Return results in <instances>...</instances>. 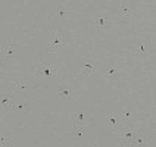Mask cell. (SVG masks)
Returning a JSON list of instances; mask_svg holds the SVG:
<instances>
[{"label":"cell","instance_id":"cell-1","mask_svg":"<svg viewBox=\"0 0 156 147\" xmlns=\"http://www.w3.org/2000/svg\"><path fill=\"white\" fill-rule=\"evenodd\" d=\"M116 131L119 134V137H118V144L119 146H133L134 140L141 134L139 127L131 125L130 122H124Z\"/></svg>","mask_w":156,"mask_h":147},{"label":"cell","instance_id":"cell-2","mask_svg":"<svg viewBox=\"0 0 156 147\" xmlns=\"http://www.w3.org/2000/svg\"><path fill=\"white\" fill-rule=\"evenodd\" d=\"M61 43H62V38L58 35V33H56L55 30L49 31V38H47V46H49V50H50V52H56Z\"/></svg>","mask_w":156,"mask_h":147},{"label":"cell","instance_id":"cell-3","mask_svg":"<svg viewBox=\"0 0 156 147\" xmlns=\"http://www.w3.org/2000/svg\"><path fill=\"white\" fill-rule=\"evenodd\" d=\"M13 47H12V43L8 41V43L2 44V54H0V58H2V63H8L10 59H12V56H13Z\"/></svg>","mask_w":156,"mask_h":147},{"label":"cell","instance_id":"cell-4","mask_svg":"<svg viewBox=\"0 0 156 147\" xmlns=\"http://www.w3.org/2000/svg\"><path fill=\"white\" fill-rule=\"evenodd\" d=\"M58 69H59L58 66H38V68H35L34 74L35 75H41L44 78H50L58 72Z\"/></svg>","mask_w":156,"mask_h":147},{"label":"cell","instance_id":"cell-5","mask_svg":"<svg viewBox=\"0 0 156 147\" xmlns=\"http://www.w3.org/2000/svg\"><path fill=\"white\" fill-rule=\"evenodd\" d=\"M106 121H108V124H111V125H112L113 130H118V128L122 125V122H124L119 113H113V112L106 115Z\"/></svg>","mask_w":156,"mask_h":147},{"label":"cell","instance_id":"cell-6","mask_svg":"<svg viewBox=\"0 0 156 147\" xmlns=\"http://www.w3.org/2000/svg\"><path fill=\"white\" fill-rule=\"evenodd\" d=\"M28 102L27 100H13V103L10 106L9 112H21V110H27Z\"/></svg>","mask_w":156,"mask_h":147},{"label":"cell","instance_id":"cell-7","mask_svg":"<svg viewBox=\"0 0 156 147\" xmlns=\"http://www.w3.org/2000/svg\"><path fill=\"white\" fill-rule=\"evenodd\" d=\"M12 90H22V91H27L30 90V86L27 84L22 78H15L12 81Z\"/></svg>","mask_w":156,"mask_h":147},{"label":"cell","instance_id":"cell-8","mask_svg":"<svg viewBox=\"0 0 156 147\" xmlns=\"http://www.w3.org/2000/svg\"><path fill=\"white\" fill-rule=\"evenodd\" d=\"M84 113L83 110H75L72 112V125H84Z\"/></svg>","mask_w":156,"mask_h":147},{"label":"cell","instance_id":"cell-9","mask_svg":"<svg viewBox=\"0 0 156 147\" xmlns=\"http://www.w3.org/2000/svg\"><path fill=\"white\" fill-rule=\"evenodd\" d=\"M13 97L12 96H6V97H2V110H5V112H9V109H10V106L13 103Z\"/></svg>","mask_w":156,"mask_h":147},{"label":"cell","instance_id":"cell-10","mask_svg":"<svg viewBox=\"0 0 156 147\" xmlns=\"http://www.w3.org/2000/svg\"><path fill=\"white\" fill-rule=\"evenodd\" d=\"M93 22H94L96 28H99V30H102L106 26V19H105L102 15H97V16L93 18Z\"/></svg>","mask_w":156,"mask_h":147},{"label":"cell","instance_id":"cell-11","mask_svg":"<svg viewBox=\"0 0 156 147\" xmlns=\"http://www.w3.org/2000/svg\"><path fill=\"white\" fill-rule=\"evenodd\" d=\"M94 72V66L91 65V63H88L87 62L86 65L83 66V69H81V74H83V77H87V75H91Z\"/></svg>","mask_w":156,"mask_h":147},{"label":"cell","instance_id":"cell-12","mask_svg":"<svg viewBox=\"0 0 156 147\" xmlns=\"http://www.w3.org/2000/svg\"><path fill=\"white\" fill-rule=\"evenodd\" d=\"M105 74H106V77L108 78H111V77H113V75L118 74V68H116V66H111V65H106Z\"/></svg>","mask_w":156,"mask_h":147},{"label":"cell","instance_id":"cell-13","mask_svg":"<svg viewBox=\"0 0 156 147\" xmlns=\"http://www.w3.org/2000/svg\"><path fill=\"white\" fill-rule=\"evenodd\" d=\"M74 10L71 8H65V6H59V8L56 9V13H58V16H63V15H69L72 13Z\"/></svg>","mask_w":156,"mask_h":147},{"label":"cell","instance_id":"cell-14","mask_svg":"<svg viewBox=\"0 0 156 147\" xmlns=\"http://www.w3.org/2000/svg\"><path fill=\"white\" fill-rule=\"evenodd\" d=\"M139 52L140 53H150L152 49H150V41H144L139 46Z\"/></svg>","mask_w":156,"mask_h":147},{"label":"cell","instance_id":"cell-15","mask_svg":"<svg viewBox=\"0 0 156 147\" xmlns=\"http://www.w3.org/2000/svg\"><path fill=\"white\" fill-rule=\"evenodd\" d=\"M118 16H124V18L130 16V10H128V8H125V6H119V8H118Z\"/></svg>","mask_w":156,"mask_h":147},{"label":"cell","instance_id":"cell-16","mask_svg":"<svg viewBox=\"0 0 156 147\" xmlns=\"http://www.w3.org/2000/svg\"><path fill=\"white\" fill-rule=\"evenodd\" d=\"M68 97H71V90H68V88H63V90H61L59 91V99H68Z\"/></svg>","mask_w":156,"mask_h":147},{"label":"cell","instance_id":"cell-17","mask_svg":"<svg viewBox=\"0 0 156 147\" xmlns=\"http://www.w3.org/2000/svg\"><path fill=\"white\" fill-rule=\"evenodd\" d=\"M10 144H12L10 138H9V137H3V135H2V138H0V146L3 147V146H10Z\"/></svg>","mask_w":156,"mask_h":147},{"label":"cell","instance_id":"cell-18","mask_svg":"<svg viewBox=\"0 0 156 147\" xmlns=\"http://www.w3.org/2000/svg\"><path fill=\"white\" fill-rule=\"evenodd\" d=\"M136 146H146V141H144V140H141L140 138V135H139L137 138L134 140V143H133V147H136Z\"/></svg>","mask_w":156,"mask_h":147},{"label":"cell","instance_id":"cell-19","mask_svg":"<svg viewBox=\"0 0 156 147\" xmlns=\"http://www.w3.org/2000/svg\"><path fill=\"white\" fill-rule=\"evenodd\" d=\"M119 115H121V118L124 122H128V119H130V116H131L130 112H119Z\"/></svg>","mask_w":156,"mask_h":147},{"label":"cell","instance_id":"cell-20","mask_svg":"<svg viewBox=\"0 0 156 147\" xmlns=\"http://www.w3.org/2000/svg\"><path fill=\"white\" fill-rule=\"evenodd\" d=\"M84 3H86V5H88V6H90V5L93 3V0H84Z\"/></svg>","mask_w":156,"mask_h":147}]
</instances>
